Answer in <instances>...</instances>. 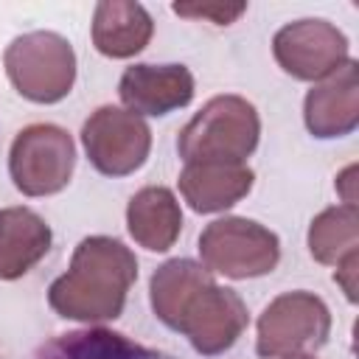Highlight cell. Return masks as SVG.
<instances>
[{
    "label": "cell",
    "mask_w": 359,
    "mask_h": 359,
    "mask_svg": "<svg viewBox=\"0 0 359 359\" xmlns=\"http://www.w3.org/2000/svg\"><path fill=\"white\" fill-rule=\"evenodd\" d=\"M135 278L137 261L129 247L107 236H90L76 247L70 269L50 283L48 303L70 320H115Z\"/></svg>",
    "instance_id": "obj_2"
},
{
    "label": "cell",
    "mask_w": 359,
    "mask_h": 359,
    "mask_svg": "<svg viewBox=\"0 0 359 359\" xmlns=\"http://www.w3.org/2000/svg\"><path fill=\"white\" fill-rule=\"evenodd\" d=\"M39 359H165L157 351H149L123 334H112L107 328L73 331L39 351Z\"/></svg>",
    "instance_id": "obj_16"
},
{
    "label": "cell",
    "mask_w": 359,
    "mask_h": 359,
    "mask_svg": "<svg viewBox=\"0 0 359 359\" xmlns=\"http://www.w3.org/2000/svg\"><path fill=\"white\" fill-rule=\"evenodd\" d=\"M252 188V171L244 163H185L180 191L199 213H213L236 205Z\"/></svg>",
    "instance_id": "obj_12"
},
{
    "label": "cell",
    "mask_w": 359,
    "mask_h": 359,
    "mask_svg": "<svg viewBox=\"0 0 359 359\" xmlns=\"http://www.w3.org/2000/svg\"><path fill=\"white\" fill-rule=\"evenodd\" d=\"M151 309L205 356L227 351L247 328V306L241 297L219 286L202 264L188 258L165 261L154 272Z\"/></svg>",
    "instance_id": "obj_1"
},
{
    "label": "cell",
    "mask_w": 359,
    "mask_h": 359,
    "mask_svg": "<svg viewBox=\"0 0 359 359\" xmlns=\"http://www.w3.org/2000/svg\"><path fill=\"white\" fill-rule=\"evenodd\" d=\"M6 73L20 95L36 104L62 101L76 79V53L53 31H31L6 48Z\"/></svg>",
    "instance_id": "obj_4"
},
{
    "label": "cell",
    "mask_w": 359,
    "mask_h": 359,
    "mask_svg": "<svg viewBox=\"0 0 359 359\" xmlns=\"http://www.w3.org/2000/svg\"><path fill=\"white\" fill-rule=\"evenodd\" d=\"M359 123V70L345 62L306 95V126L317 137H342Z\"/></svg>",
    "instance_id": "obj_11"
},
{
    "label": "cell",
    "mask_w": 359,
    "mask_h": 359,
    "mask_svg": "<svg viewBox=\"0 0 359 359\" xmlns=\"http://www.w3.org/2000/svg\"><path fill=\"white\" fill-rule=\"evenodd\" d=\"M199 255L208 272L227 278H258L280 258L278 236L250 219H216L199 236Z\"/></svg>",
    "instance_id": "obj_5"
},
{
    "label": "cell",
    "mask_w": 359,
    "mask_h": 359,
    "mask_svg": "<svg viewBox=\"0 0 359 359\" xmlns=\"http://www.w3.org/2000/svg\"><path fill=\"white\" fill-rule=\"evenodd\" d=\"M261 121L241 95L210 98L180 132L177 149L185 163H244L258 146Z\"/></svg>",
    "instance_id": "obj_3"
},
{
    "label": "cell",
    "mask_w": 359,
    "mask_h": 359,
    "mask_svg": "<svg viewBox=\"0 0 359 359\" xmlns=\"http://www.w3.org/2000/svg\"><path fill=\"white\" fill-rule=\"evenodd\" d=\"M118 93L135 115H168L194 98V76L182 65H132Z\"/></svg>",
    "instance_id": "obj_10"
},
{
    "label": "cell",
    "mask_w": 359,
    "mask_h": 359,
    "mask_svg": "<svg viewBox=\"0 0 359 359\" xmlns=\"http://www.w3.org/2000/svg\"><path fill=\"white\" fill-rule=\"evenodd\" d=\"M50 250V227L28 208L0 210V278L25 275Z\"/></svg>",
    "instance_id": "obj_14"
},
{
    "label": "cell",
    "mask_w": 359,
    "mask_h": 359,
    "mask_svg": "<svg viewBox=\"0 0 359 359\" xmlns=\"http://www.w3.org/2000/svg\"><path fill=\"white\" fill-rule=\"evenodd\" d=\"M359 247V213L356 205H339L323 210L309 227V250L320 264H339Z\"/></svg>",
    "instance_id": "obj_17"
},
{
    "label": "cell",
    "mask_w": 359,
    "mask_h": 359,
    "mask_svg": "<svg viewBox=\"0 0 359 359\" xmlns=\"http://www.w3.org/2000/svg\"><path fill=\"white\" fill-rule=\"evenodd\" d=\"M154 22L140 3L104 0L95 6L93 17V45L112 59H126L140 53L151 39Z\"/></svg>",
    "instance_id": "obj_13"
},
{
    "label": "cell",
    "mask_w": 359,
    "mask_h": 359,
    "mask_svg": "<svg viewBox=\"0 0 359 359\" xmlns=\"http://www.w3.org/2000/svg\"><path fill=\"white\" fill-rule=\"evenodd\" d=\"M81 140L90 163L107 177H126L137 171L151 149V132L143 118L118 107L95 109L84 121Z\"/></svg>",
    "instance_id": "obj_8"
},
{
    "label": "cell",
    "mask_w": 359,
    "mask_h": 359,
    "mask_svg": "<svg viewBox=\"0 0 359 359\" xmlns=\"http://www.w3.org/2000/svg\"><path fill=\"white\" fill-rule=\"evenodd\" d=\"M76 163V146L70 135L53 123H34L22 129L8 154V171L14 185L25 196H48L70 182Z\"/></svg>",
    "instance_id": "obj_6"
},
{
    "label": "cell",
    "mask_w": 359,
    "mask_h": 359,
    "mask_svg": "<svg viewBox=\"0 0 359 359\" xmlns=\"http://www.w3.org/2000/svg\"><path fill=\"white\" fill-rule=\"evenodd\" d=\"M353 177H356V165H348L342 174H339V191L345 196V205H356V191H353Z\"/></svg>",
    "instance_id": "obj_20"
},
{
    "label": "cell",
    "mask_w": 359,
    "mask_h": 359,
    "mask_svg": "<svg viewBox=\"0 0 359 359\" xmlns=\"http://www.w3.org/2000/svg\"><path fill=\"white\" fill-rule=\"evenodd\" d=\"M286 359H314V356H309V353H294V356H286Z\"/></svg>",
    "instance_id": "obj_21"
},
{
    "label": "cell",
    "mask_w": 359,
    "mask_h": 359,
    "mask_svg": "<svg viewBox=\"0 0 359 359\" xmlns=\"http://www.w3.org/2000/svg\"><path fill=\"white\" fill-rule=\"evenodd\" d=\"M331 331L325 303L309 292L275 297L258 320V353L264 359H286L306 348H320Z\"/></svg>",
    "instance_id": "obj_7"
},
{
    "label": "cell",
    "mask_w": 359,
    "mask_h": 359,
    "mask_svg": "<svg viewBox=\"0 0 359 359\" xmlns=\"http://www.w3.org/2000/svg\"><path fill=\"white\" fill-rule=\"evenodd\" d=\"M356 266H359V252H351L337 264V280L342 283L348 300H356Z\"/></svg>",
    "instance_id": "obj_19"
},
{
    "label": "cell",
    "mask_w": 359,
    "mask_h": 359,
    "mask_svg": "<svg viewBox=\"0 0 359 359\" xmlns=\"http://www.w3.org/2000/svg\"><path fill=\"white\" fill-rule=\"evenodd\" d=\"M126 224H129L132 238L140 247H146L151 252H163L180 236L182 210H180V202L174 199V194L168 188L149 185L129 199Z\"/></svg>",
    "instance_id": "obj_15"
},
{
    "label": "cell",
    "mask_w": 359,
    "mask_h": 359,
    "mask_svg": "<svg viewBox=\"0 0 359 359\" xmlns=\"http://www.w3.org/2000/svg\"><path fill=\"white\" fill-rule=\"evenodd\" d=\"M278 65L303 81L325 79L348 62V39L325 20H297L283 25L272 42Z\"/></svg>",
    "instance_id": "obj_9"
},
{
    "label": "cell",
    "mask_w": 359,
    "mask_h": 359,
    "mask_svg": "<svg viewBox=\"0 0 359 359\" xmlns=\"http://www.w3.org/2000/svg\"><path fill=\"white\" fill-rule=\"evenodd\" d=\"M174 11L180 17H199L216 25H227L247 11V3H174Z\"/></svg>",
    "instance_id": "obj_18"
}]
</instances>
